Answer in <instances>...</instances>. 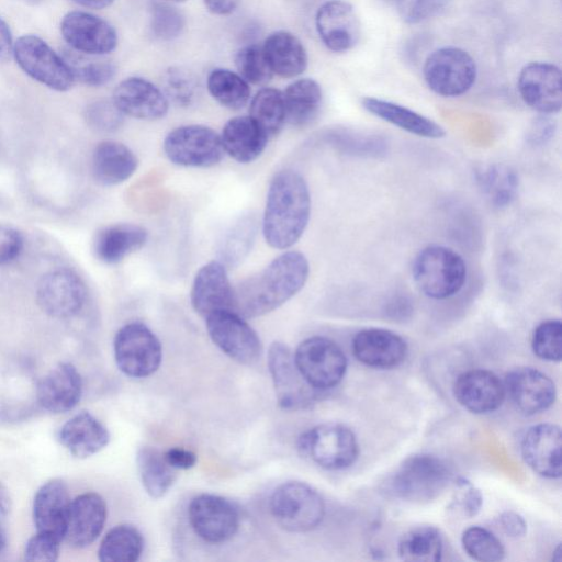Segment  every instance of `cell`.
<instances>
[{"label":"cell","instance_id":"obj_1","mask_svg":"<svg viewBox=\"0 0 562 562\" xmlns=\"http://www.w3.org/2000/svg\"><path fill=\"white\" fill-rule=\"evenodd\" d=\"M308 274L306 257L300 251H285L234 288L233 311L244 318L266 315L299 293Z\"/></svg>","mask_w":562,"mask_h":562},{"label":"cell","instance_id":"obj_2","mask_svg":"<svg viewBox=\"0 0 562 562\" xmlns=\"http://www.w3.org/2000/svg\"><path fill=\"white\" fill-rule=\"evenodd\" d=\"M311 215V194L305 179L285 169L270 181L262 234L266 243L279 250L293 246L303 235Z\"/></svg>","mask_w":562,"mask_h":562},{"label":"cell","instance_id":"obj_3","mask_svg":"<svg viewBox=\"0 0 562 562\" xmlns=\"http://www.w3.org/2000/svg\"><path fill=\"white\" fill-rule=\"evenodd\" d=\"M452 477L448 463L430 453L405 459L386 480L389 495L408 503L424 504L439 497Z\"/></svg>","mask_w":562,"mask_h":562},{"label":"cell","instance_id":"obj_4","mask_svg":"<svg viewBox=\"0 0 562 562\" xmlns=\"http://www.w3.org/2000/svg\"><path fill=\"white\" fill-rule=\"evenodd\" d=\"M412 274L418 289L434 300L456 295L467 281V265L450 247L430 245L414 258Z\"/></svg>","mask_w":562,"mask_h":562},{"label":"cell","instance_id":"obj_5","mask_svg":"<svg viewBox=\"0 0 562 562\" xmlns=\"http://www.w3.org/2000/svg\"><path fill=\"white\" fill-rule=\"evenodd\" d=\"M269 505L277 524L290 532L311 531L325 515L323 497L311 485L300 481H289L276 487Z\"/></svg>","mask_w":562,"mask_h":562},{"label":"cell","instance_id":"obj_6","mask_svg":"<svg viewBox=\"0 0 562 562\" xmlns=\"http://www.w3.org/2000/svg\"><path fill=\"white\" fill-rule=\"evenodd\" d=\"M297 447L302 456L331 471L351 467L359 454L353 431L337 423H326L308 429L299 438Z\"/></svg>","mask_w":562,"mask_h":562},{"label":"cell","instance_id":"obj_7","mask_svg":"<svg viewBox=\"0 0 562 562\" xmlns=\"http://www.w3.org/2000/svg\"><path fill=\"white\" fill-rule=\"evenodd\" d=\"M13 57L29 77L52 90L67 91L76 81L71 66L37 35L20 36Z\"/></svg>","mask_w":562,"mask_h":562},{"label":"cell","instance_id":"obj_8","mask_svg":"<svg viewBox=\"0 0 562 562\" xmlns=\"http://www.w3.org/2000/svg\"><path fill=\"white\" fill-rule=\"evenodd\" d=\"M476 64L462 48L446 46L434 50L424 63L423 75L430 90L452 98L468 92L476 79Z\"/></svg>","mask_w":562,"mask_h":562},{"label":"cell","instance_id":"obj_9","mask_svg":"<svg viewBox=\"0 0 562 562\" xmlns=\"http://www.w3.org/2000/svg\"><path fill=\"white\" fill-rule=\"evenodd\" d=\"M113 347L117 368L131 378L151 375L162 359L159 339L145 324L138 322L121 327L114 337Z\"/></svg>","mask_w":562,"mask_h":562},{"label":"cell","instance_id":"obj_10","mask_svg":"<svg viewBox=\"0 0 562 562\" xmlns=\"http://www.w3.org/2000/svg\"><path fill=\"white\" fill-rule=\"evenodd\" d=\"M162 146L167 158L183 167H213L225 155L221 136L211 127L200 124L182 125L170 131Z\"/></svg>","mask_w":562,"mask_h":562},{"label":"cell","instance_id":"obj_11","mask_svg":"<svg viewBox=\"0 0 562 562\" xmlns=\"http://www.w3.org/2000/svg\"><path fill=\"white\" fill-rule=\"evenodd\" d=\"M293 356L303 378L316 391L335 387L345 376L346 355L329 338L310 337L297 346Z\"/></svg>","mask_w":562,"mask_h":562},{"label":"cell","instance_id":"obj_12","mask_svg":"<svg viewBox=\"0 0 562 562\" xmlns=\"http://www.w3.org/2000/svg\"><path fill=\"white\" fill-rule=\"evenodd\" d=\"M205 325L212 341L231 359L251 364L260 358L262 344L259 336L236 312H214L205 317Z\"/></svg>","mask_w":562,"mask_h":562},{"label":"cell","instance_id":"obj_13","mask_svg":"<svg viewBox=\"0 0 562 562\" xmlns=\"http://www.w3.org/2000/svg\"><path fill=\"white\" fill-rule=\"evenodd\" d=\"M194 532L209 543H223L237 532L238 508L227 498L214 494L195 496L188 507Z\"/></svg>","mask_w":562,"mask_h":562},{"label":"cell","instance_id":"obj_14","mask_svg":"<svg viewBox=\"0 0 562 562\" xmlns=\"http://www.w3.org/2000/svg\"><path fill=\"white\" fill-rule=\"evenodd\" d=\"M268 368L280 407L299 409L313 402L317 391L303 378L288 346L280 341L271 344Z\"/></svg>","mask_w":562,"mask_h":562},{"label":"cell","instance_id":"obj_15","mask_svg":"<svg viewBox=\"0 0 562 562\" xmlns=\"http://www.w3.org/2000/svg\"><path fill=\"white\" fill-rule=\"evenodd\" d=\"M65 42L79 53L102 56L117 46V33L106 20L86 11H70L60 21Z\"/></svg>","mask_w":562,"mask_h":562},{"label":"cell","instance_id":"obj_16","mask_svg":"<svg viewBox=\"0 0 562 562\" xmlns=\"http://www.w3.org/2000/svg\"><path fill=\"white\" fill-rule=\"evenodd\" d=\"M87 290L80 277L69 269H57L43 276L36 286L41 310L55 318H67L82 308Z\"/></svg>","mask_w":562,"mask_h":562},{"label":"cell","instance_id":"obj_17","mask_svg":"<svg viewBox=\"0 0 562 562\" xmlns=\"http://www.w3.org/2000/svg\"><path fill=\"white\" fill-rule=\"evenodd\" d=\"M522 101L540 114L558 113L562 106V76L551 63L532 61L525 65L517 80Z\"/></svg>","mask_w":562,"mask_h":562},{"label":"cell","instance_id":"obj_18","mask_svg":"<svg viewBox=\"0 0 562 562\" xmlns=\"http://www.w3.org/2000/svg\"><path fill=\"white\" fill-rule=\"evenodd\" d=\"M315 27L322 43L334 53L352 49L361 34L356 10L344 0L324 2L316 11Z\"/></svg>","mask_w":562,"mask_h":562},{"label":"cell","instance_id":"obj_19","mask_svg":"<svg viewBox=\"0 0 562 562\" xmlns=\"http://www.w3.org/2000/svg\"><path fill=\"white\" fill-rule=\"evenodd\" d=\"M506 395L524 414L535 415L548 409L555 401L554 382L531 367H517L505 375Z\"/></svg>","mask_w":562,"mask_h":562},{"label":"cell","instance_id":"obj_20","mask_svg":"<svg viewBox=\"0 0 562 562\" xmlns=\"http://www.w3.org/2000/svg\"><path fill=\"white\" fill-rule=\"evenodd\" d=\"M112 101L124 115L138 120H159L169 110L164 91L142 77L122 80L113 91Z\"/></svg>","mask_w":562,"mask_h":562},{"label":"cell","instance_id":"obj_21","mask_svg":"<svg viewBox=\"0 0 562 562\" xmlns=\"http://www.w3.org/2000/svg\"><path fill=\"white\" fill-rule=\"evenodd\" d=\"M453 395L469 412L487 414L502 406L506 392L504 382L495 373L484 369H472L456 379Z\"/></svg>","mask_w":562,"mask_h":562},{"label":"cell","instance_id":"obj_22","mask_svg":"<svg viewBox=\"0 0 562 562\" xmlns=\"http://www.w3.org/2000/svg\"><path fill=\"white\" fill-rule=\"evenodd\" d=\"M561 429L554 424L530 427L521 440V456L538 475L559 479L562 473Z\"/></svg>","mask_w":562,"mask_h":562},{"label":"cell","instance_id":"obj_23","mask_svg":"<svg viewBox=\"0 0 562 562\" xmlns=\"http://www.w3.org/2000/svg\"><path fill=\"white\" fill-rule=\"evenodd\" d=\"M190 301L193 310L204 318L217 311H233L234 288L227 269L218 260H212L199 269L192 283Z\"/></svg>","mask_w":562,"mask_h":562},{"label":"cell","instance_id":"obj_24","mask_svg":"<svg viewBox=\"0 0 562 562\" xmlns=\"http://www.w3.org/2000/svg\"><path fill=\"white\" fill-rule=\"evenodd\" d=\"M353 356L361 363L376 369H391L406 359L408 347L396 333L367 328L356 334L351 344Z\"/></svg>","mask_w":562,"mask_h":562},{"label":"cell","instance_id":"obj_25","mask_svg":"<svg viewBox=\"0 0 562 562\" xmlns=\"http://www.w3.org/2000/svg\"><path fill=\"white\" fill-rule=\"evenodd\" d=\"M106 520V504L97 493H83L70 502L64 539L74 548H86L100 536Z\"/></svg>","mask_w":562,"mask_h":562},{"label":"cell","instance_id":"obj_26","mask_svg":"<svg viewBox=\"0 0 562 562\" xmlns=\"http://www.w3.org/2000/svg\"><path fill=\"white\" fill-rule=\"evenodd\" d=\"M82 380L76 367L60 362L53 368L37 385V401L47 412L54 414L71 411L80 401Z\"/></svg>","mask_w":562,"mask_h":562},{"label":"cell","instance_id":"obj_27","mask_svg":"<svg viewBox=\"0 0 562 562\" xmlns=\"http://www.w3.org/2000/svg\"><path fill=\"white\" fill-rule=\"evenodd\" d=\"M70 496L61 479H52L35 493L33 520L38 532L64 539Z\"/></svg>","mask_w":562,"mask_h":562},{"label":"cell","instance_id":"obj_28","mask_svg":"<svg viewBox=\"0 0 562 562\" xmlns=\"http://www.w3.org/2000/svg\"><path fill=\"white\" fill-rule=\"evenodd\" d=\"M58 440L70 454L85 459L106 447L110 434L99 419L89 412L82 411L61 426Z\"/></svg>","mask_w":562,"mask_h":562},{"label":"cell","instance_id":"obj_29","mask_svg":"<svg viewBox=\"0 0 562 562\" xmlns=\"http://www.w3.org/2000/svg\"><path fill=\"white\" fill-rule=\"evenodd\" d=\"M361 104L372 115L419 137L437 139L446 135L440 124L398 103L364 97Z\"/></svg>","mask_w":562,"mask_h":562},{"label":"cell","instance_id":"obj_30","mask_svg":"<svg viewBox=\"0 0 562 562\" xmlns=\"http://www.w3.org/2000/svg\"><path fill=\"white\" fill-rule=\"evenodd\" d=\"M148 239L146 228L135 224H113L101 228L94 236V256L108 265L117 263L143 248Z\"/></svg>","mask_w":562,"mask_h":562},{"label":"cell","instance_id":"obj_31","mask_svg":"<svg viewBox=\"0 0 562 562\" xmlns=\"http://www.w3.org/2000/svg\"><path fill=\"white\" fill-rule=\"evenodd\" d=\"M263 54L273 75L295 78L307 67V53L301 40L284 30L274 31L262 45Z\"/></svg>","mask_w":562,"mask_h":562},{"label":"cell","instance_id":"obj_32","mask_svg":"<svg viewBox=\"0 0 562 562\" xmlns=\"http://www.w3.org/2000/svg\"><path fill=\"white\" fill-rule=\"evenodd\" d=\"M220 136L225 153L241 164L256 160L265 150L269 139L249 115L228 120Z\"/></svg>","mask_w":562,"mask_h":562},{"label":"cell","instance_id":"obj_33","mask_svg":"<svg viewBox=\"0 0 562 562\" xmlns=\"http://www.w3.org/2000/svg\"><path fill=\"white\" fill-rule=\"evenodd\" d=\"M138 167L135 154L115 140L99 143L92 154V172L103 186H115L133 176Z\"/></svg>","mask_w":562,"mask_h":562},{"label":"cell","instance_id":"obj_34","mask_svg":"<svg viewBox=\"0 0 562 562\" xmlns=\"http://www.w3.org/2000/svg\"><path fill=\"white\" fill-rule=\"evenodd\" d=\"M258 220L246 212L224 231L216 246L217 259L227 270L238 267L249 255L257 236Z\"/></svg>","mask_w":562,"mask_h":562},{"label":"cell","instance_id":"obj_35","mask_svg":"<svg viewBox=\"0 0 562 562\" xmlns=\"http://www.w3.org/2000/svg\"><path fill=\"white\" fill-rule=\"evenodd\" d=\"M283 93L286 122L302 127L318 115L323 101L319 83L311 78H301L290 83Z\"/></svg>","mask_w":562,"mask_h":562},{"label":"cell","instance_id":"obj_36","mask_svg":"<svg viewBox=\"0 0 562 562\" xmlns=\"http://www.w3.org/2000/svg\"><path fill=\"white\" fill-rule=\"evenodd\" d=\"M136 464L144 490L153 498L166 495L177 479V470L154 447H140L136 453Z\"/></svg>","mask_w":562,"mask_h":562},{"label":"cell","instance_id":"obj_37","mask_svg":"<svg viewBox=\"0 0 562 562\" xmlns=\"http://www.w3.org/2000/svg\"><path fill=\"white\" fill-rule=\"evenodd\" d=\"M475 179L483 195L498 209L506 207L516 199L519 188L517 173L505 165L494 164L479 168Z\"/></svg>","mask_w":562,"mask_h":562},{"label":"cell","instance_id":"obj_38","mask_svg":"<svg viewBox=\"0 0 562 562\" xmlns=\"http://www.w3.org/2000/svg\"><path fill=\"white\" fill-rule=\"evenodd\" d=\"M443 550L442 537L436 527L422 525L406 530L398 539L397 553L404 561L437 562Z\"/></svg>","mask_w":562,"mask_h":562},{"label":"cell","instance_id":"obj_39","mask_svg":"<svg viewBox=\"0 0 562 562\" xmlns=\"http://www.w3.org/2000/svg\"><path fill=\"white\" fill-rule=\"evenodd\" d=\"M144 548V539L138 529L123 524L113 527L102 539L98 557L103 562H135Z\"/></svg>","mask_w":562,"mask_h":562},{"label":"cell","instance_id":"obj_40","mask_svg":"<svg viewBox=\"0 0 562 562\" xmlns=\"http://www.w3.org/2000/svg\"><path fill=\"white\" fill-rule=\"evenodd\" d=\"M249 116L270 138L277 136L286 122L282 91L262 88L251 99Z\"/></svg>","mask_w":562,"mask_h":562},{"label":"cell","instance_id":"obj_41","mask_svg":"<svg viewBox=\"0 0 562 562\" xmlns=\"http://www.w3.org/2000/svg\"><path fill=\"white\" fill-rule=\"evenodd\" d=\"M207 90L217 103L234 111L243 109L250 99L249 83L238 72L225 68L209 74Z\"/></svg>","mask_w":562,"mask_h":562},{"label":"cell","instance_id":"obj_42","mask_svg":"<svg viewBox=\"0 0 562 562\" xmlns=\"http://www.w3.org/2000/svg\"><path fill=\"white\" fill-rule=\"evenodd\" d=\"M323 139L342 154L358 157L385 155L387 143L379 135H371L344 127H335L323 134Z\"/></svg>","mask_w":562,"mask_h":562},{"label":"cell","instance_id":"obj_43","mask_svg":"<svg viewBox=\"0 0 562 562\" xmlns=\"http://www.w3.org/2000/svg\"><path fill=\"white\" fill-rule=\"evenodd\" d=\"M162 91L168 101L181 108L195 104L201 95V85L196 75L181 66L167 68L161 78Z\"/></svg>","mask_w":562,"mask_h":562},{"label":"cell","instance_id":"obj_44","mask_svg":"<svg viewBox=\"0 0 562 562\" xmlns=\"http://www.w3.org/2000/svg\"><path fill=\"white\" fill-rule=\"evenodd\" d=\"M465 553L481 562L501 561L505 557V549L501 540L488 529L480 526L467 528L461 537Z\"/></svg>","mask_w":562,"mask_h":562},{"label":"cell","instance_id":"obj_45","mask_svg":"<svg viewBox=\"0 0 562 562\" xmlns=\"http://www.w3.org/2000/svg\"><path fill=\"white\" fill-rule=\"evenodd\" d=\"M149 27L151 34L160 41H172L181 35L186 26L182 12L172 3L154 1L149 8Z\"/></svg>","mask_w":562,"mask_h":562},{"label":"cell","instance_id":"obj_46","mask_svg":"<svg viewBox=\"0 0 562 562\" xmlns=\"http://www.w3.org/2000/svg\"><path fill=\"white\" fill-rule=\"evenodd\" d=\"M237 72L248 83L263 86L273 76L263 54L262 46L249 44L240 47L234 56Z\"/></svg>","mask_w":562,"mask_h":562},{"label":"cell","instance_id":"obj_47","mask_svg":"<svg viewBox=\"0 0 562 562\" xmlns=\"http://www.w3.org/2000/svg\"><path fill=\"white\" fill-rule=\"evenodd\" d=\"M531 348L537 357L559 362L562 358V324L560 319H547L533 330Z\"/></svg>","mask_w":562,"mask_h":562},{"label":"cell","instance_id":"obj_48","mask_svg":"<svg viewBox=\"0 0 562 562\" xmlns=\"http://www.w3.org/2000/svg\"><path fill=\"white\" fill-rule=\"evenodd\" d=\"M86 120L93 130L109 133L117 131L122 126L124 114L113 101L99 100L87 106Z\"/></svg>","mask_w":562,"mask_h":562},{"label":"cell","instance_id":"obj_49","mask_svg":"<svg viewBox=\"0 0 562 562\" xmlns=\"http://www.w3.org/2000/svg\"><path fill=\"white\" fill-rule=\"evenodd\" d=\"M483 504L479 488L464 477L454 481L450 507L464 517L475 516Z\"/></svg>","mask_w":562,"mask_h":562},{"label":"cell","instance_id":"obj_50","mask_svg":"<svg viewBox=\"0 0 562 562\" xmlns=\"http://www.w3.org/2000/svg\"><path fill=\"white\" fill-rule=\"evenodd\" d=\"M71 68L75 79L90 87L104 86L116 74V66L109 60H92Z\"/></svg>","mask_w":562,"mask_h":562},{"label":"cell","instance_id":"obj_51","mask_svg":"<svg viewBox=\"0 0 562 562\" xmlns=\"http://www.w3.org/2000/svg\"><path fill=\"white\" fill-rule=\"evenodd\" d=\"M448 0H396L401 19L408 24H416L436 14Z\"/></svg>","mask_w":562,"mask_h":562},{"label":"cell","instance_id":"obj_52","mask_svg":"<svg viewBox=\"0 0 562 562\" xmlns=\"http://www.w3.org/2000/svg\"><path fill=\"white\" fill-rule=\"evenodd\" d=\"M60 542L61 540L54 536L37 531L25 544L24 559L27 561H56Z\"/></svg>","mask_w":562,"mask_h":562},{"label":"cell","instance_id":"obj_53","mask_svg":"<svg viewBox=\"0 0 562 562\" xmlns=\"http://www.w3.org/2000/svg\"><path fill=\"white\" fill-rule=\"evenodd\" d=\"M23 248L21 233L5 224H0V265H5L19 257Z\"/></svg>","mask_w":562,"mask_h":562},{"label":"cell","instance_id":"obj_54","mask_svg":"<svg viewBox=\"0 0 562 562\" xmlns=\"http://www.w3.org/2000/svg\"><path fill=\"white\" fill-rule=\"evenodd\" d=\"M555 132V122L548 114H540L531 123L527 133V140L532 145L546 144Z\"/></svg>","mask_w":562,"mask_h":562},{"label":"cell","instance_id":"obj_55","mask_svg":"<svg viewBox=\"0 0 562 562\" xmlns=\"http://www.w3.org/2000/svg\"><path fill=\"white\" fill-rule=\"evenodd\" d=\"M162 454L166 462L175 470H188L196 463V454L184 448L173 447Z\"/></svg>","mask_w":562,"mask_h":562},{"label":"cell","instance_id":"obj_56","mask_svg":"<svg viewBox=\"0 0 562 562\" xmlns=\"http://www.w3.org/2000/svg\"><path fill=\"white\" fill-rule=\"evenodd\" d=\"M498 525L503 532L512 538L522 537L527 530L524 518L519 514L510 510L501 514Z\"/></svg>","mask_w":562,"mask_h":562},{"label":"cell","instance_id":"obj_57","mask_svg":"<svg viewBox=\"0 0 562 562\" xmlns=\"http://www.w3.org/2000/svg\"><path fill=\"white\" fill-rule=\"evenodd\" d=\"M13 36L9 24L0 16V60L7 61L13 56Z\"/></svg>","mask_w":562,"mask_h":562},{"label":"cell","instance_id":"obj_58","mask_svg":"<svg viewBox=\"0 0 562 562\" xmlns=\"http://www.w3.org/2000/svg\"><path fill=\"white\" fill-rule=\"evenodd\" d=\"M203 3L210 13L225 16L236 11L240 0H203Z\"/></svg>","mask_w":562,"mask_h":562},{"label":"cell","instance_id":"obj_59","mask_svg":"<svg viewBox=\"0 0 562 562\" xmlns=\"http://www.w3.org/2000/svg\"><path fill=\"white\" fill-rule=\"evenodd\" d=\"M71 2L87 8V9H93V10H101L104 8L110 7L114 0H70Z\"/></svg>","mask_w":562,"mask_h":562},{"label":"cell","instance_id":"obj_60","mask_svg":"<svg viewBox=\"0 0 562 562\" xmlns=\"http://www.w3.org/2000/svg\"><path fill=\"white\" fill-rule=\"evenodd\" d=\"M11 508V498L8 490L0 483V513L5 515Z\"/></svg>","mask_w":562,"mask_h":562},{"label":"cell","instance_id":"obj_61","mask_svg":"<svg viewBox=\"0 0 562 562\" xmlns=\"http://www.w3.org/2000/svg\"><path fill=\"white\" fill-rule=\"evenodd\" d=\"M7 546H8L7 531H5L4 526L0 519V555L4 553Z\"/></svg>","mask_w":562,"mask_h":562},{"label":"cell","instance_id":"obj_62","mask_svg":"<svg viewBox=\"0 0 562 562\" xmlns=\"http://www.w3.org/2000/svg\"><path fill=\"white\" fill-rule=\"evenodd\" d=\"M162 1L170 2V3H180V2H184L187 0H162Z\"/></svg>","mask_w":562,"mask_h":562}]
</instances>
